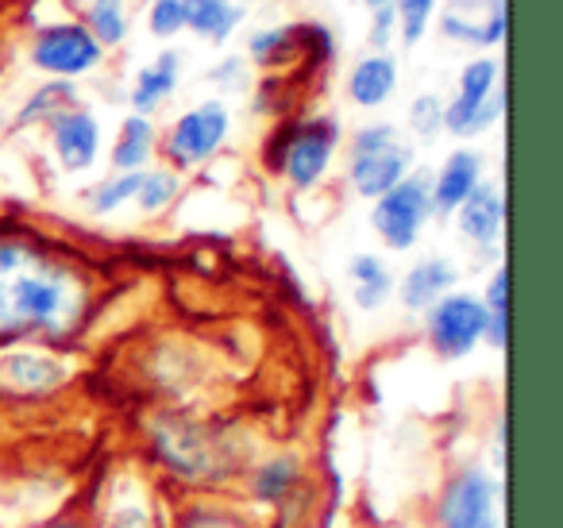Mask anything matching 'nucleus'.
I'll return each mask as SVG.
<instances>
[{"mask_svg":"<svg viewBox=\"0 0 563 528\" xmlns=\"http://www.w3.org/2000/svg\"><path fill=\"white\" fill-rule=\"evenodd\" d=\"M340 147V124L332 117L286 120L266 147V163L290 182L294 189H317L332 170Z\"/></svg>","mask_w":563,"mask_h":528,"instance_id":"3","label":"nucleus"},{"mask_svg":"<svg viewBox=\"0 0 563 528\" xmlns=\"http://www.w3.org/2000/svg\"><path fill=\"white\" fill-rule=\"evenodd\" d=\"M186 12V32H194L205 43H224L243 24V4L240 0H181Z\"/></svg>","mask_w":563,"mask_h":528,"instance_id":"19","label":"nucleus"},{"mask_svg":"<svg viewBox=\"0 0 563 528\" xmlns=\"http://www.w3.org/2000/svg\"><path fill=\"white\" fill-rule=\"evenodd\" d=\"M78 12H89V9H104V4H128V0H70Z\"/></svg>","mask_w":563,"mask_h":528,"instance_id":"36","label":"nucleus"},{"mask_svg":"<svg viewBox=\"0 0 563 528\" xmlns=\"http://www.w3.org/2000/svg\"><path fill=\"white\" fill-rule=\"evenodd\" d=\"M483 297L467 294V289H452V294H444L437 305L424 309V336H429V348L440 359H467L483 343Z\"/></svg>","mask_w":563,"mask_h":528,"instance_id":"9","label":"nucleus"},{"mask_svg":"<svg viewBox=\"0 0 563 528\" xmlns=\"http://www.w3.org/2000/svg\"><path fill=\"white\" fill-rule=\"evenodd\" d=\"M151 448L174 479L197 482V486L228 479L235 466L228 440H220L217 432L186 417H158L155 428H151Z\"/></svg>","mask_w":563,"mask_h":528,"instance_id":"2","label":"nucleus"},{"mask_svg":"<svg viewBox=\"0 0 563 528\" xmlns=\"http://www.w3.org/2000/svg\"><path fill=\"white\" fill-rule=\"evenodd\" d=\"M460 286V266L444 255H432V258H421L417 266H409V274L398 282V297L409 312H424L429 305H437L444 294Z\"/></svg>","mask_w":563,"mask_h":528,"instance_id":"16","label":"nucleus"},{"mask_svg":"<svg viewBox=\"0 0 563 528\" xmlns=\"http://www.w3.org/2000/svg\"><path fill=\"white\" fill-rule=\"evenodd\" d=\"M498 474L486 466H463L440 490L437 528H498Z\"/></svg>","mask_w":563,"mask_h":528,"instance_id":"8","label":"nucleus"},{"mask_svg":"<svg viewBox=\"0 0 563 528\" xmlns=\"http://www.w3.org/2000/svg\"><path fill=\"white\" fill-rule=\"evenodd\" d=\"M178 528H251L240 513L220 509V505H194V509L181 517Z\"/></svg>","mask_w":563,"mask_h":528,"instance_id":"32","label":"nucleus"},{"mask_svg":"<svg viewBox=\"0 0 563 528\" xmlns=\"http://www.w3.org/2000/svg\"><path fill=\"white\" fill-rule=\"evenodd\" d=\"M437 32L448 43L475 51H494L509 35V9L506 0H444Z\"/></svg>","mask_w":563,"mask_h":528,"instance_id":"10","label":"nucleus"},{"mask_svg":"<svg viewBox=\"0 0 563 528\" xmlns=\"http://www.w3.org/2000/svg\"><path fill=\"white\" fill-rule=\"evenodd\" d=\"M232 135V112L224 101H201L194 109H186L163 135V158L170 170H197L209 158L220 155V147Z\"/></svg>","mask_w":563,"mask_h":528,"instance_id":"6","label":"nucleus"},{"mask_svg":"<svg viewBox=\"0 0 563 528\" xmlns=\"http://www.w3.org/2000/svg\"><path fill=\"white\" fill-rule=\"evenodd\" d=\"M247 55L255 66H286L306 58V40H301V24H282V28H258L247 40Z\"/></svg>","mask_w":563,"mask_h":528,"instance_id":"22","label":"nucleus"},{"mask_svg":"<svg viewBox=\"0 0 563 528\" xmlns=\"http://www.w3.org/2000/svg\"><path fill=\"white\" fill-rule=\"evenodd\" d=\"M81 24L97 40V47L109 55V51L124 47L128 35H132V20H128V4H104V9L81 12Z\"/></svg>","mask_w":563,"mask_h":528,"instance_id":"27","label":"nucleus"},{"mask_svg":"<svg viewBox=\"0 0 563 528\" xmlns=\"http://www.w3.org/2000/svg\"><path fill=\"white\" fill-rule=\"evenodd\" d=\"M506 117V81L498 58H467L455 78V97L444 101V132L455 140H478Z\"/></svg>","mask_w":563,"mask_h":528,"instance_id":"4","label":"nucleus"},{"mask_svg":"<svg viewBox=\"0 0 563 528\" xmlns=\"http://www.w3.org/2000/svg\"><path fill=\"white\" fill-rule=\"evenodd\" d=\"M89 312V278L66 255L0 235V343L66 340Z\"/></svg>","mask_w":563,"mask_h":528,"instance_id":"1","label":"nucleus"},{"mask_svg":"<svg viewBox=\"0 0 563 528\" xmlns=\"http://www.w3.org/2000/svg\"><path fill=\"white\" fill-rule=\"evenodd\" d=\"M483 309H486L483 343L494 351H506V343H509V266L506 263H501L498 271L490 274V282H486Z\"/></svg>","mask_w":563,"mask_h":528,"instance_id":"24","label":"nucleus"},{"mask_svg":"<svg viewBox=\"0 0 563 528\" xmlns=\"http://www.w3.org/2000/svg\"><path fill=\"white\" fill-rule=\"evenodd\" d=\"M27 58L40 74L58 81H78L86 74H93L104 63V51L97 47V40L86 32L81 20H55V24L35 28Z\"/></svg>","mask_w":563,"mask_h":528,"instance_id":"7","label":"nucleus"},{"mask_svg":"<svg viewBox=\"0 0 563 528\" xmlns=\"http://www.w3.org/2000/svg\"><path fill=\"white\" fill-rule=\"evenodd\" d=\"M140 178H143V170H117L112 178L97 182L86 194V209L93 212V217H112V212H120L124 205L135 201Z\"/></svg>","mask_w":563,"mask_h":528,"instance_id":"26","label":"nucleus"},{"mask_svg":"<svg viewBox=\"0 0 563 528\" xmlns=\"http://www.w3.org/2000/svg\"><path fill=\"white\" fill-rule=\"evenodd\" d=\"M181 194V174L170 166H147L135 189V205H140L143 217H163Z\"/></svg>","mask_w":563,"mask_h":528,"instance_id":"25","label":"nucleus"},{"mask_svg":"<svg viewBox=\"0 0 563 528\" xmlns=\"http://www.w3.org/2000/svg\"><path fill=\"white\" fill-rule=\"evenodd\" d=\"M452 217L467 243H475V248H494V243L501 240V228H506V194H501L494 182L483 178Z\"/></svg>","mask_w":563,"mask_h":528,"instance_id":"14","label":"nucleus"},{"mask_svg":"<svg viewBox=\"0 0 563 528\" xmlns=\"http://www.w3.org/2000/svg\"><path fill=\"white\" fill-rule=\"evenodd\" d=\"M363 9H367V12H383V9H394V0H363Z\"/></svg>","mask_w":563,"mask_h":528,"instance_id":"38","label":"nucleus"},{"mask_svg":"<svg viewBox=\"0 0 563 528\" xmlns=\"http://www.w3.org/2000/svg\"><path fill=\"white\" fill-rule=\"evenodd\" d=\"M158 151V128L151 117H140V112H128L124 124H120V135L112 143V170H147L151 158Z\"/></svg>","mask_w":563,"mask_h":528,"instance_id":"21","label":"nucleus"},{"mask_svg":"<svg viewBox=\"0 0 563 528\" xmlns=\"http://www.w3.org/2000/svg\"><path fill=\"white\" fill-rule=\"evenodd\" d=\"M181 78V55L178 51H163L155 63H147L132 81V112L140 117H155L174 94H178Z\"/></svg>","mask_w":563,"mask_h":528,"instance_id":"18","label":"nucleus"},{"mask_svg":"<svg viewBox=\"0 0 563 528\" xmlns=\"http://www.w3.org/2000/svg\"><path fill=\"white\" fill-rule=\"evenodd\" d=\"M112 528H151V520H147V513H143L140 505H128V509L117 513Z\"/></svg>","mask_w":563,"mask_h":528,"instance_id":"35","label":"nucleus"},{"mask_svg":"<svg viewBox=\"0 0 563 528\" xmlns=\"http://www.w3.org/2000/svg\"><path fill=\"white\" fill-rule=\"evenodd\" d=\"M66 105H74V81H58L51 78L43 89H35L16 112V128H32V124H47L55 112H63Z\"/></svg>","mask_w":563,"mask_h":528,"instance_id":"28","label":"nucleus"},{"mask_svg":"<svg viewBox=\"0 0 563 528\" xmlns=\"http://www.w3.org/2000/svg\"><path fill=\"white\" fill-rule=\"evenodd\" d=\"M406 128L413 140L421 143H432L440 132H444V101L440 94H421L409 101V117H406Z\"/></svg>","mask_w":563,"mask_h":528,"instance_id":"30","label":"nucleus"},{"mask_svg":"<svg viewBox=\"0 0 563 528\" xmlns=\"http://www.w3.org/2000/svg\"><path fill=\"white\" fill-rule=\"evenodd\" d=\"M47 140L66 174H86L101 155V120L81 105H66L47 120Z\"/></svg>","mask_w":563,"mask_h":528,"instance_id":"11","label":"nucleus"},{"mask_svg":"<svg viewBox=\"0 0 563 528\" xmlns=\"http://www.w3.org/2000/svg\"><path fill=\"white\" fill-rule=\"evenodd\" d=\"M413 163H417L413 143H406L398 135V140L383 143V147H375V151H355V155H347V182H352V189L360 197L375 201L386 189L398 186V182L413 170Z\"/></svg>","mask_w":563,"mask_h":528,"instance_id":"12","label":"nucleus"},{"mask_svg":"<svg viewBox=\"0 0 563 528\" xmlns=\"http://www.w3.org/2000/svg\"><path fill=\"white\" fill-rule=\"evenodd\" d=\"M398 89V63L390 51H371L347 74V101L355 109H383Z\"/></svg>","mask_w":563,"mask_h":528,"instance_id":"17","label":"nucleus"},{"mask_svg":"<svg viewBox=\"0 0 563 528\" xmlns=\"http://www.w3.org/2000/svg\"><path fill=\"white\" fill-rule=\"evenodd\" d=\"M70 382V366L51 351L16 348L0 355V389L20 397H43L55 394Z\"/></svg>","mask_w":563,"mask_h":528,"instance_id":"13","label":"nucleus"},{"mask_svg":"<svg viewBox=\"0 0 563 528\" xmlns=\"http://www.w3.org/2000/svg\"><path fill=\"white\" fill-rule=\"evenodd\" d=\"M147 32L158 43H170L186 32V12H181V0H151L147 4Z\"/></svg>","mask_w":563,"mask_h":528,"instance_id":"31","label":"nucleus"},{"mask_svg":"<svg viewBox=\"0 0 563 528\" xmlns=\"http://www.w3.org/2000/svg\"><path fill=\"white\" fill-rule=\"evenodd\" d=\"M367 43H371V51H390L394 43H398V16H394V9L371 12Z\"/></svg>","mask_w":563,"mask_h":528,"instance_id":"33","label":"nucleus"},{"mask_svg":"<svg viewBox=\"0 0 563 528\" xmlns=\"http://www.w3.org/2000/svg\"><path fill=\"white\" fill-rule=\"evenodd\" d=\"M40 528H86L78 517H55V520H47V525H40Z\"/></svg>","mask_w":563,"mask_h":528,"instance_id":"37","label":"nucleus"},{"mask_svg":"<svg viewBox=\"0 0 563 528\" xmlns=\"http://www.w3.org/2000/svg\"><path fill=\"white\" fill-rule=\"evenodd\" d=\"M243 70H247V63H243V58H228V63H220V66H212V74L209 78L212 81H220V86H235V81L243 78Z\"/></svg>","mask_w":563,"mask_h":528,"instance_id":"34","label":"nucleus"},{"mask_svg":"<svg viewBox=\"0 0 563 528\" xmlns=\"http://www.w3.org/2000/svg\"><path fill=\"white\" fill-rule=\"evenodd\" d=\"M440 0H394V16H398V43L401 47H417L424 35L432 32Z\"/></svg>","mask_w":563,"mask_h":528,"instance_id":"29","label":"nucleus"},{"mask_svg":"<svg viewBox=\"0 0 563 528\" xmlns=\"http://www.w3.org/2000/svg\"><path fill=\"white\" fill-rule=\"evenodd\" d=\"M301 479H306V471H301L298 455H274V459H266V463L251 466L247 486H251V497H255V502L282 505L298 494Z\"/></svg>","mask_w":563,"mask_h":528,"instance_id":"20","label":"nucleus"},{"mask_svg":"<svg viewBox=\"0 0 563 528\" xmlns=\"http://www.w3.org/2000/svg\"><path fill=\"white\" fill-rule=\"evenodd\" d=\"M478 182H483V155L471 147L452 151L432 174V217H452Z\"/></svg>","mask_w":563,"mask_h":528,"instance_id":"15","label":"nucleus"},{"mask_svg":"<svg viewBox=\"0 0 563 528\" xmlns=\"http://www.w3.org/2000/svg\"><path fill=\"white\" fill-rule=\"evenodd\" d=\"M432 220V174L429 170H409L394 189L375 197L371 209V228L390 251L417 248L424 224Z\"/></svg>","mask_w":563,"mask_h":528,"instance_id":"5","label":"nucleus"},{"mask_svg":"<svg viewBox=\"0 0 563 528\" xmlns=\"http://www.w3.org/2000/svg\"><path fill=\"white\" fill-rule=\"evenodd\" d=\"M347 274H352V297L363 312H375L390 301L394 274L378 255H355L352 263H347Z\"/></svg>","mask_w":563,"mask_h":528,"instance_id":"23","label":"nucleus"}]
</instances>
